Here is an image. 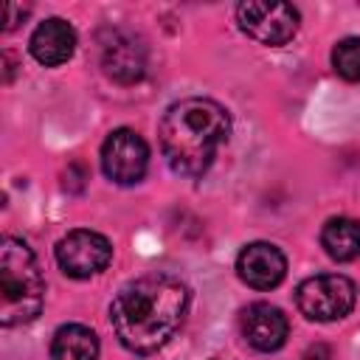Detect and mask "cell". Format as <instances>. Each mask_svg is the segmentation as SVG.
Masks as SVG:
<instances>
[{
  "instance_id": "1",
  "label": "cell",
  "mask_w": 360,
  "mask_h": 360,
  "mask_svg": "<svg viewBox=\"0 0 360 360\" xmlns=\"http://www.w3.org/2000/svg\"><path fill=\"white\" fill-rule=\"evenodd\" d=\"M188 309V290L180 278L152 273L118 290L110 304V323L124 349L152 354L163 349L183 326Z\"/></svg>"
},
{
  "instance_id": "2",
  "label": "cell",
  "mask_w": 360,
  "mask_h": 360,
  "mask_svg": "<svg viewBox=\"0 0 360 360\" xmlns=\"http://www.w3.org/2000/svg\"><path fill=\"white\" fill-rule=\"evenodd\" d=\"M231 118L211 98L174 101L160 121V149L166 163L180 177H200L214 163L219 146L228 141Z\"/></svg>"
},
{
  "instance_id": "3",
  "label": "cell",
  "mask_w": 360,
  "mask_h": 360,
  "mask_svg": "<svg viewBox=\"0 0 360 360\" xmlns=\"http://www.w3.org/2000/svg\"><path fill=\"white\" fill-rule=\"evenodd\" d=\"M45 281L31 248L6 236L0 242V323L6 329L34 321L42 309Z\"/></svg>"
},
{
  "instance_id": "4",
  "label": "cell",
  "mask_w": 360,
  "mask_h": 360,
  "mask_svg": "<svg viewBox=\"0 0 360 360\" xmlns=\"http://www.w3.org/2000/svg\"><path fill=\"white\" fill-rule=\"evenodd\" d=\"M354 281L340 273H321L298 284L295 304L309 321H340L354 307Z\"/></svg>"
},
{
  "instance_id": "5",
  "label": "cell",
  "mask_w": 360,
  "mask_h": 360,
  "mask_svg": "<svg viewBox=\"0 0 360 360\" xmlns=\"http://www.w3.org/2000/svg\"><path fill=\"white\" fill-rule=\"evenodd\" d=\"M236 22L262 45H284L298 31V8L276 0H248L236 6Z\"/></svg>"
},
{
  "instance_id": "6",
  "label": "cell",
  "mask_w": 360,
  "mask_h": 360,
  "mask_svg": "<svg viewBox=\"0 0 360 360\" xmlns=\"http://www.w3.org/2000/svg\"><path fill=\"white\" fill-rule=\"evenodd\" d=\"M112 259V245L98 231H70L56 245V262L70 278H90L101 273Z\"/></svg>"
},
{
  "instance_id": "7",
  "label": "cell",
  "mask_w": 360,
  "mask_h": 360,
  "mask_svg": "<svg viewBox=\"0 0 360 360\" xmlns=\"http://www.w3.org/2000/svg\"><path fill=\"white\" fill-rule=\"evenodd\" d=\"M149 149L146 141L132 129H115L101 146V169L118 186H132L146 174Z\"/></svg>"
},
{
  "instance_id": "8",
  "label": "cell",
  "mask_w": 360,
  "mask_h": 360,
  "mask_svg": "<svg viewBox=\"0 0 360 360\" xmlns=\"http://www.w3.org/2000/svg\"><path fill=\"white\" fill-rule=\"evenodd\" d=\"M236 273L253 290H273L287 273V259L270 242H250L236 259Z\"/></svg>"
},
{
  "instance_id": "9",
  "label": "cell",
  "mask_w": 360,
  "mask_h": 360,
  "mask_svg": "<svg viewBox=\"0 0 360 360\" xmlns=\"http://www.w3.org/2000/svg\"><path fill=\"white\" fill-rule=\"evenodd\" d=\"M242 335L253 349L276 352L284 346V340L290 335V323L278 307L256 301L242 312Z\"/></svg>"
},
{
  "instance_id": "10",
  "label": "cell",
  "mask_w": 360,
  "mask_h": 360,
  "mask_svg": "<svg viewBox=\"0 0 360 360\" xmlns=\"http://www.w3.org/2000/svg\"><path fill=\"white\" fill-rule=\"evenodd\" d=\"M31 56L45 65V68H56L62 62H68L73 56L76 48V31L70 28V22H65L62 17H51L45 22H39L31 34Z\"/></svg>"
},
{
  "instance_id": "11",
  "label": "cell",
  "mask_w": 360,
  "mask_h": 360,
  "mask_svg": "<svg viewBox=\"0 0 360 360\" xmlns=\"http://www.w3.org/2000/svg\"><path fill=\"white\" fill-rule=\"evenodd\" d=\"M143 48L129 39V37H121V34H112L110 42H104L101 48V68L110 79L121 82V84H129V82H138L143 76Z\"/></svg>"
},
{
  "instance_id": "12",
  "label": "cell",
  "mask_w": 360,
  "mask_h": 360,
  "mask_svg": "<svg viewBox=\"0 0 360 360\" xmlns=\"http://www.w3.org/2000/svg\"><path fill=\"white\" fill-rule=\"evenodd\" d=\"M98 357V338L90 326L65 323L56 329L51 340V360H96Z\"/></svg>"
},
{
  "instance_id": "13",
  "label": "cell",
  "mask_w": 360,
  "mask_h": 360,
  "mask_svg": "<svg viewBox=\"0 0 360 360\" xmlns=\"http://www.w3.org/2000/svg\"><path fill=\"white\" fill-rule=\"evenodd\" d=\"M323 250L338 262H352L360 256V222L349 217H335L323 225L321 233Z\"/></svg>"
},
{
  "instance_id": "14",
  "label": "cell",
  "mask_w": 360,
  "mask_h": 360,
  "mask_svg": "<svg viewBox=\"0 0 360 360\" xmlns=\"http://www.w3.org/2000/svg\"><path fill=\"white\" fill-rule=\"evenodd\" d=\"M332 65L346 82H360V37H346L332 51Z\"/></svg>"
},
{
  "instance_id": "15",
  "label": "cell",
  "mask_w": 360,
  "mask_h": 360,
  "mask_svg": "<svg viewBox=\"0 0 360 360\" xmlns=\"http://www.w3.org/2000/svg\"><path fill=\"white\" fill-rule=\"evenodd\" d=\"M25 14H28V8H25V6L8 3V6H6V22H3V31H14Z\"/></svg>"
}]
</instances>
